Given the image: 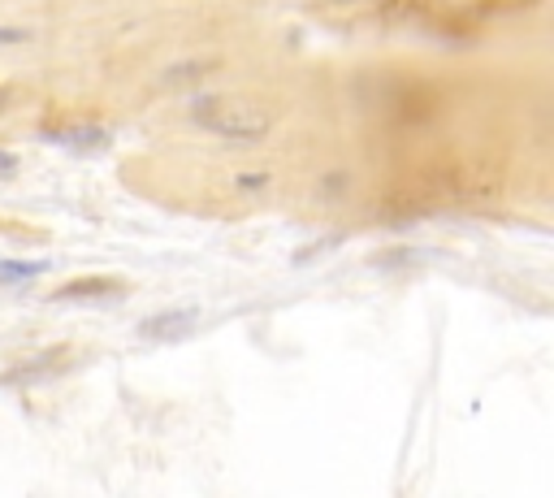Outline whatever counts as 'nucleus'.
<instances>
[{"label": "nucleus", "instance_id": "1", "mask_svg": "<svg viewBox=\"0 0 554 498\" xmlns=\"http://www.w3.org/2000/svg\"><path fill=\"white\" fill-rule=\"evenodd\" d=\"M191 117H196L204 131L221 134V139H243V143H256L273 131L277 113L256 96H238V92H221V96H199L191 104Z\"/></svg>", "mask_w": 554, "mask_h": 498}, {"label": "nucleus", "instance_id": "2", "mask_svg": "<svg viewBox=\"0 0 554 498\" xmlns=\"http://www.w3.org/2000/svg\"><path fill=\"white\" fill-rule=\"evenodd\" d=\"M52 139L69 148V152H96L108 143V131H100V126H69V131H52Z\"/></svg>", "mask_w": 554, "mask_h": 498}, {"label": "nucleus", "instance_id": "3", "mask_svg": "<svg viewBox=\"0 0 554 498\" xmlns=\"http://www.w3.org/2000/svg\"><path fill=\"white\" fill-rule=\"evenodd\" d=\"M196 321V312H178V317H157V321H148L143 325V333L148 338H157V333H169V325H173V333H187V325Z\"/></svg>", "mask_w": 554, "mask_h": 498}, {"label": "nucleus", "instance_id": "4", "mask_svg": "<svg viewBox=\"0 0 554 498\" xmlns=\"http://www.w3.org/2000/svg\"><path fill=\"white\" fill-rule=\"evenodd\" d=\"M39 261L35 265H0V277H31V273H39Z\"/></svg>", "mask_w": 554, "mask_h": 498}, {"label": "nucleus", "instance_id": "5", "mask_svg": "<svg viewBox=\"0 0 554 498\" xmlns=\"http://www.w3.org/2000/svg\"><path fill=\"white\" fill-rule=\"evenodd\" d=\"M31 31H22V27H0V44H27Z\"/></svg>", "mask_w": 554, "mask_h": 498}, {"label": "nucleus", "instance_id": "6", "mask_svg": "<svg viewBox=\"0 0 554 498\" xmlns=\"http://www.w3.org/2000/svg\"><path fill=\"white\" fill-rule=\"evenodd\" d=\"M96 291H104L100 282H78V286H66L61 295H96Z\"/></svg>", "mask_w": 554, "mask_h": 498}, {"label": "nucleus", "instance_id": "7", "mask_svg": "<svg viewBox=\"0 0 554 498\" xmlns=\"http://www.w3.org/2000/svg\"><path fill=\"white\" fill-rule=\"evenodd\" d=\"M13 169H18V161H13V157H4V152H0V173H13Z\"/></svg>", "mask_w": 554, "mask_h": 498}, {"label": "nucleus", "instance_id": "8", "mask_svg": "<svg viewBox=\"0 0 554 498\" xmlns=\"http://www.w3.org/2000/svg\"><path fill=\"white\" fill-rule=\"evenodd\" d=\"M333 4H342V0H333Z\"/></svg>", "mask_w": 554, "mask_h": 498}]
</instances>
